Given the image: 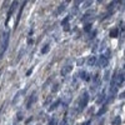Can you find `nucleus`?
<instances>
[{
    "mask_svg": "<svg viewBox=\"0 0 125 125\" xmlns=\"http://www.w3.org/2000/svg\"><path fill=\"white\" fill-rule=\"evenodd\" d=\"M70 4V0H64L56 9H55V11H54V16H59V15H61L62 13H64V10L68 8V5Z\"/></svg>",
    "mask_w": 125,
    "mask_h": 125,
    "instance_id": "5",
    "label": "nucleus"
},
{
    "mask_svg": "<svg viewBox=\"0 0 125 125\" xmlns=\"http://www.w3.org/2000/svg\"><path fill=\"white\" fill-rule=\"evenodd\" d=\"M88 103H89V93L88 91H84L83 93V95L79 98V106H78V111H83L86 105H88Z\"/></svg>",
    "mask_w": 125,
    "mask_h": 125,
    "instance_id": "2",
    "label": "nucleus"
},
{
    "mask_svg": "<svg viewBox=\"0 0 125 125\" xmlns=\"http://www.w3.org/2000/svg\"><path fill=\"white\" fill-rule=\"evenodd\" d=\"M69 20H70V16H66L62 19V21H61V25L64 26V31H69Z\"/></svg>",
    "mask_w": 125,
    "mask_h": 125,
    "instance_id": "12",
    "label": "nucleus"
},
{
    "mask_svg": "<svg viewBox=\"0 0 125 125\" xmlns=\"http://www.w3.org/2000/svg\"><path fill=\"white\" fill-rule=\"evenodd\" d=\"M24 93H25V90H21V91H18V93H16V95H15V98H14V100H13V104H16L18 99H19L20 96H21V95H23Z\"/></svg>",
    "mask_w": 125,
    "mask_h": 125,
    "instance_id": "18",
    "label": "nucleus"
},
{
    "mask_svg": "<svg viewBox=\"0 0 125 125\" xmlns=\"http://www.w3.org/2000/svg\"><path fill=\"white\" fill-rule=\"evenodd\" d=\"M9 44H10V31H5L4 35H3V40L0 43V60L3 59V56L5 55L6 50L9 48Z\"/></svg>",
    "mask_w": 125,
    "mask_h": 125,
    "instance_id": "1",
    "label": "nucleus"
},
{
    "mask_svg": "<svg viewBox=\"0 0 125 125\" xmlns=\"http://www.w3.org/2000/svg\"><path fill=\"white\" fill-rule=\"evenodd\" d=\"M104 55H105L108 59H110V58H111V50H110V49H106V51L104 53Z\"/></svg>",
    "mask_w": 125,
    "mask_h": 125,
    "instance_id": "23",
    "label": "nucleus"
},
{
    "mask_svg": "<svg viewBox=\"0 0 125 125\" xmlns=\"http://www.w3.org/2000/svg\"><path fill=\"white\" fill-rule=\"evenodd\" d=\"M56 124H58L56 118H51V119L49 120V123H48V125H56Z\"/></svg>",
    "mask_w": 125,
    "mask_h": 125,
    "instance_id": "21",
    "label": "nucleus"
},
{
    "mask_svg": "<svg viewBox=\"0 0 125 125\" xmlns=\"http://www.w3.org/2000/svg\"><path fill=\"white\" fill-rule=\"evenodd\" d=\"M109 35H110V38H116V36L119 35V28H113V29H110Z\"/></svg>",
    "mask_w": 125,
    "mask_h": 125,
    "instance_id": "13",
    "label": "nucleus"
},
{
    "mask_svg": "<svg viewBox=\"0 0 125 125\" xmlns=\"http://www.w3.org/2000/svg\"><path fill=\"white\" fill-rule=\"evenodd\" d=\"M26 3H28V0H24L23 4H21V6H20V9H19V11H18V18H16V21H15V29H16L18 25H19L20 18H21V15H23V11H24V9H25V6H26Z\"/></svg>",
    "mask_w": 125,
    "mask_h": 125,
    "instance_id": "8",
    "label": "nucleus"
},
{
    "mask_svg": "<svg viewBox=\"0 0 125 125\" xmlns=\"http://www.w3.org/2000/svg\"><path fill=\"white\" fill-rule=\"evenodd\" d=\"M95 35H96V30H94L93 33H91V36H90V39H93V38H95Z\"/></svg>",
    "mask_w": 125,
    "mask_h": 125,
    "instance_id": "27",
    "label": "nucleus"
},
{
    "mask_svg": "<svg viewBox=\"0 0 125 125\" xmlns=\"http://www.w3.org/2000/svg\"><path fill=\"white\" fill-rule=\"evenodd\" d=\"M49 50H50V44H45V46L41 49V54L45 55L46 53H49Z\"/></svg>",
    "mask_w": 125,
    "mask_h": 125,
    "instance_id": "19",
    "label": "nucleus"
},
{
    "mask_svg": "<svg viewBox=\"0 0 125 125\" xmlns=\"http://www.w3.org/2000/svg\"><path fill=\"white\" fill-rule=\"evenodd\" d=\"M23 119H24V114L21 111H19L18 113V120H23Z\"/></svg>",
    "mask_w": 125,
    "mask_h": 125,
    "instance_id": "25",
    "label": "nucleus"
},
{
    "mask_svg": "<svg viewBox=\"0 0 125 125\" xmlns=\"http://www.w3.org/2000/svg\"><path fill=\"white\" fill-rule=\"evenodd\" d=\"M91 30H93V24H91L90 21L85 23V25H84V31H85V33H90Z\"/></svg>",
    "mask_w": 125,
    "mask_h": 125,
    "instance_id": "15",
    "label": "nucleus"
},
{
    "mask_svg": "<svg viewBox=\"0 0 125 125\" xmlns=\"http://www.w3.org/2000/svg\"><path fill=\"white\" fill-rule=\"evenodd\" d=\"M59 84H58V83H56V84H54V88H53V90H51V91H53V93H56L58 91V89H59Z\"/></svg>",
    "mask_w": 125,
    "mask_h": 125,
    "instance_id": "26",
    "label": "nucleus"
},
{
    "mask_svg": "<svg viewBox=\"0 0 125 125\" xmlns=\"http://www.w3.org/2000/svg\"><path fill=\"white\" fill-rule=\"evenodd\" d=\"M79 78L80 79H83V80H85V81H90L91 80V76H90V74H89V73H86V71H84V70H83V71H79Z\"/></svg>",
    "mask_w": 125,
    "mask_h": 125,
    "instance_id": "10",
    "label": "nucleus"
},
{
    "mask_svg": "<svg viewBox=\"0 0 125 125\" xmlns=\"http://www.w3.org/2000/svg\"><path fill=\"white\" fill-rule=\"evenodd\" d=\"M36 99H38L36 91H33V93H31V95H30V98H29V99H28V101H26V108H28V109H30L31 106H33V104L36 101Z\"/></svg>",
    "mask_w": 125,
    "mask_h": 125,
    "instance_id": "9",
    "label": "nucleus"
},
{
    "mask_svg": "<svg viewBox=\"0 0 125 125\" xmlns=\"http://www.w3.org/2000/svg\"><path fill=\"white\" fill-rule=\"evenodd\" d=\"M84 8H89L91 4H93V1H94V0H84Z\"/></svg>",
    "mask_w": 125,
    "mask_h": 125,
    "instance_id": "22",
    "label": "nucleus"
},
{
    "mask_svg": "<svg viewBox=\"0 0 125 125\" xmlns=\"http://www.w3.org/2000/svg\"><path fill=\"white\" fill-rule=\"evenodd\" d=\"M18 5H19V0H13V3L10 4V8H9V10H8V14H6V20H5V24H6V25L9 24L10 18L14 15L15 10H16V8H18Z\"/></svg>",
    "mask_w": 125,
    "mask_h": 125,
    "instance_id": "3",
    "label": "nucleus"
},
{
    "mask_svg": "<svg viewBox=\"0 0 125 125\" xmlns=\"http://www.w3.org/2000/svg\"><path fill=\"white\" fill-rule=\"evenodd\" d=\"M96 64H98L99 68H106L108 64H109V59H108L105 55H104V54H101L100 58L96 60Z\"/></svg>",
    "mask_w": 125,
    "mask_h": 125,
    "instance_id": "6",
    "label": "nucleus"
},
{
    "mask_svg": "<svg viewBox=\"0 0 125 125\" xmlns=\"http://www.w3.org/2000/svg\"><path fill=\"white\" fill-rule=\"evenodd\" d=\"M81 3H84V0H74V6H75V8H78Z\"/></svg>",
    "mask_w": 125,
    "mask_h": 125,
    "instance_id": "24",
    "label": "nucleus"
},
{
    "mask_svg": "<svg viewBox=\"0 0 125 125\" xmlns=\"http://www.w3.org/2000/svg\"><path fill=\"white\" fill-rule=\"evenodd\" d=\"M120 124H121V119H120V116H116L113 121V125H120Z\"/></svg>",
    "mask_w": 125,
    "mask_h": 125,
    "instance_id": "20",
    "label": "nucleus"
},
{
    "mask_svg": "<svg viewBox=\"0 0 125 125\" xmlns=\"http://www.w3.org/2000/svg\"><path fill=\"white\" fill-rule=\"evenodd\" d=\"M0 78H1V70H0Z\"/></svg>",
    "mask_w": 125,
    "mask_h": 125,
    "instance_id": "30",
    "label": "nucleus"
},
{
    "mask_svg": "<svg viewBox=\"0 0 125 125\" xmlns=\"http://www.w3.org/2000/svg\"><path fill=\"white\" fill-rule=\"evenodd\" d=\"M60 103H61V100H60V99H58V100L53 104V105H51V106L49 108V111H53V110H55V109L59 106V104H60Z\"/></svg>",
    "mask_w": 125,
    "mask_h": 125,
    "instance_id": "17",
    "label": "nucleus"
},
{
    "mask_svg": "<svg viewBox=\"0 0 125 125\" xmlns=\"http://www.w3.org/2000/svg\"><path fill=\"white\" fill-rule=\"evenodd\" d=\"M124 79H125V76H124V69H121V70H116V75H115V85H116L118 88H121V86L124 85Z\"/></svg>",
    "mask_w": 125,
    "mask_h": 125,
    "instance_id": "4",
    "label": "nucleus"
},
{
    "mask_svg": "<svg viewBox=\"0 0 125 125\" xmlns=\"http://www.w3.org/2000/svg\"><path fill=\"white\" fill-rule=\"evenodd\" d=\"M96 56H94V55H91L89 59H88V65L89 66H94V65H96Z\"/></svg>",
    "mask_w": 125,
    "mask_h": 125,
    "instance_id": "14",
    "label": "nucleus"
},
{
    "mask_svg": "<svg viewBox=\"0 0 125 125\" xmlns=\"http://www.w3.org/2000/svg\"><path fill=\"white\" fill-rule=\"evenodd\" d=\"M94 14H95V11H94V10H90V11H86V13L84 14V16H83L80 20H81L83 23H85L88 19H91V18L94 16Z\"/></svg>",
    "mask_w": 125,
    "mask_h": 125,
    "instance_id": "11",
    "label": "nucleus"
},
{
    "mask_svg": "<svg viewBox=\"0 0 125 125\" xmlns=\"http://www.w3.org/2000/svg\"><path fill=\"white\" fill-rule=\"evenodd\" d=\"M73 70V65L71 64H65V65H62V68L60 69V75L61 76H66L69 75L70 73Z\"/></svg>",
    "mask_w": 125,
    "mask_h": 125,
    "instance_id": "7",
    "label": "nucleus"
},
{
    "mask_svg": "<svg viewBox=\"0 0 125 125\" xmlns=\"http://www.w3.org/2000/svg\"><path fill=\"white\" fill-rule=\"evenodd\" d=\"M104 1V0H98V3H103Z\"/></svg>",
    "mask_w": 125,
    "mask_h": 125,
    "instance_id": "29",
    "label": "nucleus"
},
{
    "mask_svg": "<svg viewBox=\"0 0 125 125\" xmlns=\"http://www.w3.org/2000/svg\"><path fill=\"white\" fill-rule=\"evenodd\" d=\"M105 98H106V95H105V91H101L100 96L98 98V104H103V103H104V100H105Z\"/></svg>",
    "mask_w": 125,
    "mask_h": 125,
    "instance_id": "16",
    "label": "nucleus"
},
{
    "mask_svg": "<svg viewBox=\"0 0 125 125\" xmlns=\"http://www.w3.org/2000/svg\"><path fill=\"white\" fill-rule=\"evenodd\" d=\"M91 124V120H88V121H85V123H83L81 125H90Z\"/></svg>",
    "mask_w": 125,
    "mask_h": 125,
    "instance_id": "28",
    "label": "nucleus"
}]
</instances>
